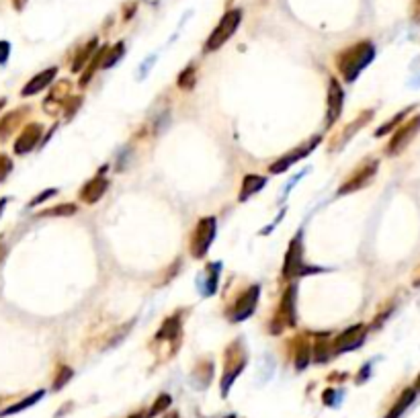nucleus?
<instances>
[{
	"mask_svg": "<svg viewBox=\"0 0 420 418\" xmlns=\"http://www.w3.org/2000/svg\"><path fill=\"white\" fill-rule=\"evenodd\" d=\"M377 170H380V160L377 158H365L359 166H355L351 170L347 181L338 187V195H349V193L359 191V189H365L367 185H371Z\"/></svg>",
	"mask_w": 420,
	"mask_h": 418,
	"instance_id": "423d86ee",
	"label": "nucleus"
},
{
	"mask_svg": "<svg viewBox=\"0 0 420 418\" xmlns=\"http://www.w3.org/2000/svg\"><path fill=\"white\" fill-rule=\"evenodd\" d=\"M80 105H82V97H70L62 107V111H66V119H70L80 109Z\"/></svg>",
	"mask_w": 420,
	"mask_h": 418,
	"instance_id": "473e14b6",
	"label": "nucleus"
},
{
	"mask_svg": "<svg viewBox=\"0 0 420 418\" xmlns=\"http://www.w3.org/2000/svg\"><path fill=\"white\" fill-rule=\"evenodd\" d=\"M180 334H183V312H174L162 322L154 340L158 345H170V353H176V349L180 347Z\"/></svg>",
	"mask_w": 420,
	"mask_h": 418,
	"instance_id": "1a4fd4ad",
	"label": "nucleus"
},
{
	"mask_svg": "<svg viewBox=\"0 0 420 418\" xmlns=\"http://www.w3.org/2000/svg\"><path fill=\"white\" fill-rule=\"evenodd\" d=\"M218 232V220L215 216H205L197 222L195 230L191 232L189 240V253L193 259H205Z\"/></svg>",
	"mask_w": 420,
	"mask_h": 418,
	"instance_id": "39448f33",
	"label": "nucleus"
},
{
	"mask_svg": "<svg viewBox=\"0 0 420 418\" xmlns=\"http://www.w3.org/2000/svg\"><path fill=\"white\" fill-rule=\"evenodd\" d=\"M97 49H99V39L93 37L86 45H82V47L76 51V56H74V60H72V72H82V70L89 66V62L93 60V56L97 54Z\"/></svg>",
	"mask_w": 420,
	"mask_h": 418,
	"instance_id": "4be33fe9",
	"label": "nucleus"
},
{
	"mask_svg": "<svg viewBox=\"0 0 420 418\" xmlns=\"http://www.w3.org/2000/svg\"><path fill=\"white\" fill-rule=\"evenodd\" d=\"M124 54H126V45H124V41H119V43H115L113 47H109L107 54H105V60H103V68H111V66H115V64L124 58Z\"/></svg>",
	"mask_w": 420,
	"mask_h": 418,
	"instance_id": "c85d7f7f",
	"label": "nucleus"
},
{
	"mask_svg": "<svg viewBox=\"0 0 420 418\" xmlns=\"http://www.w3.org/2000/svg\"><path fill=\"white\" fill-rule=\"evenodd\" d=\"M132 418H143V417H141V415H136V417H132Z\"/></svg>",
	"mask_w": 420,
	"mask_h": 418,
	"instance_id": "a18cd8bd",
	"label": "nucleus"
},
{
	"mask_svg": "<svg viewBox=\"0 0 420 418\" xmlns=\"http://www.w3.org/2000/svg\"><path fill=\"white\" fill-rule=\"evenodd\" d=\"M295 301H297V287L295 283L287 285L279 299V305L273 314L271 320V334H281L285 328H295L297 326V312H295Z\"/></svg>",
	"mask_w": 420,
	"mask_h": 418,
	"instance_id": "20e7f679",
	"label": "nucleus"
},
{
	"mask_svg": "<svg viewBox=\"0 0 420 418\" xmlns=\"http://www.w3.org/2000/svg\"><path fill=\"white\" fill-rule=\"evenodd\" d=\"M417 390L420 392V375H419V380H417Z\"/></svg>",
	"mask_w": 420,
	"mask_h": 418,
	"instance_id": "c03bdc74",
	"label": "nucleus"
},
{
	"mask_svg": "<svg viewBox=\"0 0 420 418\" xmlns=\"http://www.w3.org/2000/svg\"><path fill=\"white\" fill-rule=\"evenodd\" d=\"M31 113V107L29 105H23V107H16L12 111H6L2 117H0V141L6 143L8 139L14 136V132L19 128H23L25 119L29 117Z\"/></svg>",
	"mask_w": 420,
	"mask_h": 418,
	"instance_id": "4468645a",
	"label": "nucleus"
},
{
	"mask_svg": "<svg viewBox=\"0 0 420 418\" xmlns=\"http://www.w3.org/2000/svg\"><path fill=\"white\" fill-rule=\"evenodd\" d=\"M25 4H27V0H12L14 10H23V8H25Z\"/></svg>",
	"mask_w": 420,
	"mask_h": 418,
	"instance_id": "58836bf2",
	"label": "nucleus"
},
{
	"mask_svg": "<svg viewBox=\"0 0 420 418\" xmlns=\"http://www.w3.org/2000/svg\"><path fill=\"white\" fill-rule=\"evenodd\" d=\"M72 375H74V371H72L68 365H60V367H58V373H56V380H54V390L58 392L62 386H66V384L72 380Z\"/></svg>",
	"mask_w": 420,
	"mask_h": 418,
	"instance_id": "7c9ffc66",
	"label": "nucleus"
},
{
	"mask_svg": "<svg viewBox=\"0 0 420 418\" xmlns=\"http://www.w3.org/2000/svg\"><path fill=\"white\" fill-rule=\"evenodd\" d=\"M394 305H396L394 301H390L388 305H384L386 310H382V312H380V314H377V316L373 318V322H371V328H380V326H382V324H384V322L388 320V316H390V314L394 312Z\"/></svg>",
	"mask_w": 420,
	"mask_h": 418,
	"instance_id": "72a5a7b5",
	"label": "nucleus"
},
{
	"mask_svg": "<svg viewBox=\"0 0 420 418\" xmlns=\"http://www.w3.org/2000/svg\"><path fill=\"white\" fill-rule=\"evenodd\" d=\"M248 357H246V349L242 345L240 338L232 340L226 347V355H224V375H222V396H226L234 384V380L242 373V369L246 367Z\"/></svg>",
	"mask_w": 420,
	"mask_h": 418,
	"instance_id": "f03ea898",
	"label": "nucleus"
},
{
	"mask_svg": "<svg viewBox=\"0 0 420 418\" xmlns=\"http://www.w3.org/2000/svg\"><path fill=\"white\" fill-rule=\"evenodd\" d=\"M4 107H6V99H0V111H2Z\"/></svg>",
	"mask_w": 420,
	"mask_h": 418,
	"instance_id": "37998d69",
	"label": "nucleus"
},
{
	"mask_svg": "<svg viewBox=\"0 0 420 418\" xmlns=\"http://www.w3.org/2000/svg\"><path fill=\"white\" fill-rule=\"evenodd\" d=\"M136 6H138L136 2H128V4H126V12H124V19H126V21H130V19L134 16V12H136Z\"/></svg>",
	"mask_w": 420,
	"mask_h": 418,
	"instance_id": "4c0bfd02",
	"label": "nucleus"
},
{
	"mask_svg": "<svg viewBox=\"0 0 420 418\" xmlns=\"http://www.w3.org/2000/svg\"><path fill=\"white\" fill-rule=\"evenodd\" d=\"M43 390H39V392H35V394H31V396H27L25 400H21V402H16V404H12V406H8V408H4V410H0V418L2 417H10V415H16V413H21V410H25V408H29V406H33L35 402H39L41 398H43Z\"/></svg>",
	"mask_w": 420,
	"mask_h": 418,
	"instance_id": "a878e982",
	"label": "nucleus"
},
{
	"mask_svg": "<svg viewBox=\"0 0 420 418\" xmlns=\"http://www.w3.org/2000/svg\"><path fill=\"white\" fill-rule=\"evenodd\" d=\"M312 342H314V357L318 363H326L334 353H332V340H330V332H316L312 334Z\"/></svg>",
	"mask_w": 420,
	"mask_h": 418,
	"instance_id": "412c9836",
	"label": "nucleus"
},
{
	"mask_svg": "<svg viewBox=\"0 0 420 418\" xmlns=\"http://www.w3.org/2000/svg\"><path fill=\"white\" fill-rule=\"evenodd\" d=\"M310 338H312V334L303 332V334H297L289 340V347L293 351V365L297 371H303L314 357V342Z\"/></svg>",
	"mask_w": 420,
	"mask_h": 418,
	"instance_id": "2eb2a0df",
	"label": "nucleus"
},
{
	"mask_svg": "<svg viewBox=\"0 0 420 418\" xmlns=\"http://www.w3.org/2000/svg\"><path fill=\"white\" fill-rule=\"evenodd\" d=\"M420 132V113L417 117H412L410 121L402 124L400 128H396V134L390 138L388 146H386V154L388 156H398L400 152H404L408 148V143L415 139V136Z\"/></svg>",
	"mask_w": 420,
	"mask_h": 418,
	"instance_id": "9d476101",
	"label": "nucleus"
},
{
	"mask_svg": "<svg viewBox=\"0 0 420 418\" xmlns=\"http://www.w3.org/2000/svg\"><path fill=\"white\" fill-rule=\"evenodd\" d=\"M415 398H417V390L415 388H406L404 392H402V396L398 398V402L392 406V410L388 413V417L386 418H400L404 413H406V408L415 402Z\"/></svg>",
	"mask_w": 420,
	"mask_h": 418,
	"instance_id": "b1692460",
	"label": "nucleus"
},
{
	"mask_svg": "<svg viewBox=\"0 0 420 418\" xmlns=\"http://www.w3.org/2000/svg\"><path fill=\"white\" fill-rule=\"evenodd\" d=\"M240 21H242V10H240V8L228 10V12L222 16V21L218 23V27L211 31V35L207 37L203 51H205V54H209V51H218V49H220V47H222V45H224V43L236 33Z\"/></svg>",
	"mask_w": 420,
	"mask_h": 418,
	"instance_id": "6e6552de",
	"label": "nucleus"
},
{
	"mask_svg": "<svg viewBox=\"0 0 420 418\" xmlns=\"http://www.w3.org/2000/svg\"><path fill=\"white\" fill-rule=\"evenodd\" d=\"M4 257H6V246H4V244L0 242V263L4 261Z\"/></svg>",
	"mask_w": 420,
	"mask_h": 418,
	"instance_id": "79ce46f5",
	"label": "nucleus"
},
{
	"mask_svg": "<svg viewBox=\"0 0 420 418\" xmlns=\"http://www.w3.org/2000/svg\"><path fill=\"white\" fill-rule=\"evenodd\" d=\"M105 170H107V166H103L97 176H93L91 181L84 183V187H82L80 193H78V197H80L82 203L95 205V203L101 201V197L107 193V189H109V178L105 176Z\"/></svg>",
	"mask_w": 420,
	"mask_h": 418,
	"instance_id": "f3484780",
	"label": "nucleus"
},
{
	"mask_svg": "<svg viewBox=\"0 0 420 418\" xmlns=\"http://www.w3.org/2000/svg\"><path fill=\"white\" fill-rule=\"evenodd\" d=\"M168 404H170V396H166V394H164V396H160V398L156 400V404H154V408H152V413H150V415H156V413H158L160 408L164 410V408H166Z\"/></svg>",
	"mask_w": 420,
	"mask_h": 418,
	"instance_id": "c9c22d12",
	"label": "nucleus"
},
{
	"mask_svg": "<svg viewBox=\"0 0 420 418\" xmlns=\"http://www.w3.org/2000/svg\"><path fill=\"white\" fill-rule=\"evenodd\" d=\"M371 117H373V111L371 109H365L363 113H359L347 128H342V132H338L334 138L330 139V143H328V152H336V150H340L342 146H347V141L353 138L357 132H361L363 130V126H367L369 121H371Z\"/></svg>",
	"mask_w": 420,
	"mask_h": 418,
	"instance_id": "dca6fc26",
	"label": "nucleus"
},
{
	"mask_svg": "<svg viewBox=\"0 0 420 418\" xmlns=\"http://www.w3.org/2000/svg\"><path fill=\"white\" fill-rule=\"evenodd\" d=\"M68 99H70V82H68V80H60V82H56V84L51 86L47 99L43 101V109H45V113L56 115V113L64 107V103H66Z\"/></svg>",
	"mask_w": 420,
	"mask_h": 418,
	"instance_id": "6ab92c4d",
	"label": "nucleus"
},
{
	"mask_svg": "<svg viewBox=\"0 0 420 418\" xmlns=\"http://www.w3.org/2000/svg\"><path fill=\"white\" fill-rule=\"evenodd\" d=\"M56 76H58V68H56V66H51V68H47V70L35 74V76H33V78L21 89V97H33V95H39L41 91H45V89L56 80Z\"/></svg>",
	"mask_w": 420,
	"mask_h": 418,
	"instance_id": "aec40b11",
	"label": "nucleus"
},
{
	"mask_svg": "<svg viewBox=\"0 0 420 418\" xmlns=\"http://www.w3.org/2000/svg\"><path fill=\"white\" fill-rule=\"evenodd\" d=\"M303 232L299 230L293 238H291V242H289V248H287V253H285V263H283V271H281V275H283V279H295V277H305V275H310V273H320L322 269L320 267H310V265H305V261H303Z\"/></svg>",
	"mask_w": 420,
	"mask_h": 418,
	"instance_id": "7ed1b4c3",
	"label": "nucleus"
},
{
	"mask_svg": "<svg viewBox=\"0 0 420 418\" xmlns=\"http://www.w3.org/2000/svg\"><path fill=\"white\" fill-rule=\"evenodd\" d=\"M373 58H375V45L369 39H363L340 49L334 58V64L342 80L353 82L373 62Z\"/></svg>",
	"mask_w": 420,
	"mask_h": 418,
	"instance_id": "f257e3e1",
	"label": "nucleus"
},
{
	"mask_svg": "<svg viewBox=\"0 0 420 418\" xmlns=\"http://www.w3.org/2000/svg\"><path fill=\"white\" fill-rule=\"evenodd\" d=\"M267 185V176H261V174H246L242 178V187H240V201H246L250 199L255 193H259L263 187Z\"/></svg>",
	"mask_w": 420,
	"mask_h": 418,
	"instance_id": "5701e85b",
	"label": "nucleus"
},
{
	"mask_svg": "<svg viewBox=\"0 0 420 418\" xmlns=\"http://www.w3.org/2000/svg\"><path fill=\"white\" fill-rule=\"evenodd\" d=\"M10 56V43L8 41H0V64H6Z\"/></svg>",
	"mask_w": 420,
	"mask_h": 418,
	"instance_id": "e433bc0d",
	"label": "nucleus"
},
{
	"mask_svg": "<svg viewBox=\"0 0 420 418\" xmlns=\"http://www.w3.org/2000/svg\"><path fill=\"white\" fill-rule=\"evenodd\" d=\"M76 211H78L76 203H62V205L47 207V209L39 211L37 218H68V216H74Z\"/></svg>",
	"mask_w": 420,
	"mask_h": 418,
	"instance_id": "393cba45",
	"label": "nucleus"
},
{
	"mask_svg": "<svg viewBox=\"0 0 420 418\" xmlns=\"http://www.w3.org/2000/svg\"><path fill=\"white\" fill-rule=\"evenodd\" d=\"M322 141V138L320 136H316V138H312L310 141H305L303 146H299V148H295V150H291L289 154H285V156H281L277 162H273L271 166H269V172L271 174H281V172H285L291 164H295V162H299L301 158H305L318 143Z\"/></svg>",
	"mask_w": 420,
	"mask_h": 418,
	"instance_id": "a211bd4d",
	"label": "nucleus"
},
{
	"mask_svg": "<svg viewBox=\"0 0 420 418\" xmlns=\"http://www.w3.org/2000/svg\"><path fill=\"white\" fill-rule=\"evenodd\" d=\"M412 109H417V105H412V107H408V109H402L398 115H394L390 121H386L380 130H375V138H384V136H388L392 130H396V126H402V121H404V117L412 111Z\"/></svg>",
	"mask_w": 420,
	"mask_h": 418,
	"instance_id": "cd10ccee",
	"label": "nucleus"
},
{
	"mask_svg": "<svg viewBox=\"0 0 420 418\" xmlns=\"http://www.w3.org/2000/svg\"><path fill=\"white\" fill-rule=\"evenodd\" d=\"M342 105H345V91L342 84L336 78L328 80V93H326V128H332L340 113H342Z\"/></svg>",
	"mask_w": 420,
	"mask_h": 418,
	"instance_id": "f8f14e48",
	"label": "nucleus"
},
{
	"mask_svg": "<svg viewBox=\"0 0 420 418\" xmlns=\"http://www.w3.org/2000/svg\"><path fill=\"white\" fill-rule=\"evenodd\" d=\"M220 263H215V265H209L207 267V285H205V295H211V293H215V289H218V271H220Z\"/></svg>",
	"mask_w": 420,
	"mask_h": 418,
	"instance_id": "c756f323",
	"label": "nucleus"
},
{
	"mask_svg": "<svg viewBox=\"0 0 420 418\" xmlns=\"http://www.w3.org/2000/svg\"><path fill=\"white\" fill-rule=\"evenodd\" d=\"M365 334H367L365 324H355V326L347 328L345 332H340L338 336L332 338V353L340 355V353L359 349L363 345V340H365Z\"/></svg>",
	"mask_w": 420,
	"mask_h": 418,
	"instance_id": "9b49d317",
	"label": "nucleus"
},
{
	"mask_svg": "<svg viewBox=\"0 0 420 418\" xmlns=\"http://www.w3.org/2000/svg\"><path fill=\"white\" fill-rule=\"evenodd\" d=\"M259 297H261V285L255 283L248 289H242L236 295V299L226 307V318L230 322H242V320L250 318L257 310Z\"/></svg>",
	"mask_w": 420,
	"mask_h": 418,
	"instance_id": "0eeeda50",
	"label": "nucleus"
},
{
	"mask_svg": "<svg viewBox=\"0 0 420 418\" xmlns=\"http://www.w3.org/2000/svg\"><path fill=\"white\" fill-rule=\"evenodd\" d=\"M195 84H197V68L191 64V66H187L180 74H178V78H176V86L180 89V91H193L195 89Z\"/></svg>",
	"mask_w": 420,
	"mask_h": 418,
	"instance_id": "bb28decb",
	"label": "nucleus"
},
{
	"mask_svg": "<svg viewBox=\"0 0 420 418\" xmlns=\"http://www.w3.org/2000/svg\"><path fill=\"white\" fill-rule=\"evenodd\" d=\"M41 136H43V126L41 124H27L14 139L12 152L16 156H25V154L33 152L41 143Z\"/></svg>",
	"mask_w": 420,
	"mask_h": 418,
	"instance_id": "ddd939ff",
	"label": "nucleus"
},
{
	"mask_svg": "<svg viewBox=\"0 0 420 418\" xmlns=\"http://www.w3.org/2000/svg\"><path fill=\"white\" fill-rule=\"evenodd\" d=\"M14 164H12V158L4 152H0V183H4L8 178V174L12 172Z\"/></svg>",
	"mask_w": 420,
	"mask_h": 418,
	"instance_id": "2f4dec72",
	"label": "nucleus"
},
{
	"mask_svg": "<svg viewBox=\"0 0 420 418\" xmlns=\"http://www.w3.org/2000/svg\"><path fill=\"white\" fill-rule=\"evenodd\" d=\"M6 203H8V199H6V197H0V216H2V211H4V207H6Z\"/></svg>",
	"mask_w": 420,
	"mask_h": 418,
	"instance_id": "a19ab883",
	"label": "nucleus"
},
{
	"mask_svg": "<svg viewBox=\"0 0 420 418\" xmlns=\"http://www.w3.org/2000/svg\"><path fill=\"white\" fill-rule=\"evenodd\" d=\"M54 195H58V189H45V191H41V195H37V197H33V199L29 201V207H37L39 203H43L45 199H49V197H54Z\"/></svg>",
	"mask_w": 420,
	"mask_h": 418,
	"instance_id": "f704fd0d",
	"label": "nucleus"
},
{
	"mask_svg": "<svg viewBox=\"0 0 420 418\" xmlns=\"http://www.w3.org/2000/svg\"><path fill=\"white\" fill-rule=\"evenodd\" d=\"M412 285L415 287H420V267L415 271V277H412Z\"/></svg>",
	"mask_w": 420,
	"mask_h": 418,
	"instance_id": "ea45409f",
	"label": "nucleus"
}]
</instances>
